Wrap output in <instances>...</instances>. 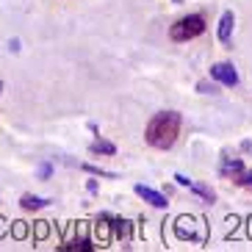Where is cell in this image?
Segmentation results:
<instances>
[{"instance_id":"6da1fadb","label":"cell","mask_w":252,"mask_h":252,"mask_svg":"<svg viewBox=\"0 0 252 252\" xmlns=\"http://www.w3.org/2000/svg\"><path fill=\"white\" fill-rule=\"evenodd\" d=\"M180 125H183V117L178 111H161L150 119L147 130H144V139H147L150 147L169 150L180 136Z\"/></svg>"},{"instance_id":"7a4b0ae2","label":"cell","mask_w":252,"mask_h":252,"mask_svg":"<svg viewBox=\"0 0 252 252\" xmlns=\"http://www.w3.org/2000/svg\"><path fill=\"white\" fill-rule=\"evenodd\" d=\"M175 236L183 241H194V244H205L208 241V227L197 216H178L175 219Z\"/></svg>"},{"instance_id":"3957f363","label":"cell","mask_w":252,"mask_h":252,"mask_svg":"<svg viewBox=\"0 0 252 252\" xmlns=\"http://www.w3.org/2000/svg\"><path fill=\"white\" fill-rule=\"evenodd\" d=\"M202 33H205V20H202V14H189L169 28L172 42H189V39H197Z\"/></svg>"},{"instance_id":"277c9868","label":"cell","mask_w":252,"mask_h":252,"mask_svg":"<svg viewBox=\"0 0 252 252\" xmlns=\"http://www.w3.org/2000/svg\"><path fill=\"white\" fill-rule=\"evenodd\" d=\"M211 78H214L216 83H222V86H238V72L233 64H227V61H219V64H214L211 67Z\"/></svg>"},{"instance_id":"5b68a950","label":"cell","mask_w":252,"mask_h":252,"mask_svg":"<svg viewBox=\"0 0 252 252\" xmlns=\"http://www.w3.org/2000/svg\"><path fill=\"white\" fill-rule=\"evenodd\" d=\"M136 194H139L144 202H150L153 208H161V211H166V205H169V200H163V194H158L156 189H150V186H136Z\"/></svg>"},{"instance_id":"8992f818","label":"cell","mask_w":252,"mask_h":252,"mask_svg":"<svg viewBox=\"0 0 252 252\" xmlns=\"http://www.w3.org/2000/svg\"><path fill=\"white\" fill-rule=\"evenodd\" d=\"M233 28H236V17H233V11H224L222 17H219V42L222 45H230V39H233Z\"/></svg>"},{"instance_id":"52a82bcc","label":"cell","mask_w":252,"mask_h":252,"mask_svg":"<svg viewBox=\"0 0 252 252\" xmlns=\"http://www.w3.org/2000/svg\"><path fill=\"white\" fill-rule=\"evenodd\" d=\"M61 250H67V252H92L94 250V244H92L89 238L83 236V230H81V238H75V241H67V244H61Z\"/></svg>"},{"instance_id":"ba28073f","label":"cell","mask_w":252,"mask_h":252,"mask_svg":"<svg viewBox=\"0 0 252 252\" xmlns=\"http://www.w3.org/2000/svg\"><path fill=\"white\" fill-rule=\"evenodd\" d=\"M111 230H114V236L119 238V241H130V222L127 219H111Z\"/></svg>"},{"instance_id":"9c48e42d","label":"cell","mask_w":252,"mask_h":252,"mask_svg":"<svg viewBox=\"0 0 252 252\" xmlns=\"http://www.w3.org/2000/svg\"><path fill=\"white\" fill-rule=\"evenodd\" d=\"M20 205H23L25 211H39V208H47V205H50V200H45V197H36V194H23Z\"/></svg>"},{"instance_id":"30bf717a","label":"cell","mask_w":252,"mask_h":252,"mask_svg":"<svg viewBox=\"0 0 252 252\" xmlns=\"http://www.w3.org/2000/svg\"><path fill=\"white\" fill-rule=\"evenodd\" d=\"M224 175V178H238L241 172H244V163L241 161H230V158H224L222 161V169H219Z\"/></svg>"},{"instance_id":"8fae6325","label":"cell","mask_w":252,"mask_h":252,"mask_svg":"<svg viewBox=\"0 0 252 252\" xmlns=\"http://www.w3.org/2000/svg\"><path fill=\"white\" fill-rule=\"evenodd\" d=\"M92 153H97V156H114L117 153V147H114L111 141H105V139H97V141H92Z\"/></svg>"},{"instance_id":"7c38bea8","label":"cell","mask_w":252,"mask_h":252,"mask_svg":"<svg viewBox=\"0 0 252 252\" xmlns=\"http://www.w3.org/2000/svg\"><path fill=\"white\" fill-rule=\"evenodd\" d=\"M189 189H191L194 194H200V197H202V200L208 202V205H211V202H216L214 191H211V189H208V186H202V183H191V186H189Z\"/></svg>"},{"instance_id":"4fadbf2b","label":"cell","mask_w":252,"mask_h":252,"mask_svg":"<svg viewBox=\"0 0 252 252\" xmlns=\"http://www.w3.org/2000/svg\"><path fill=\"white\" fill-rule=\"evenodd\" d=\"M11 236H14L17 241L28 238V224H25V222H14V224H11Z\"/></svg>"},{"instance_id":"5bb4252c","label":"cell","mask_w":252,"mask_h":252,"mask_svg":"<svg viewBox=\"0 0 252 252\" xmlns=\"http://www.w3.org/2000/svg\"><path fill=\"white\" fill-rule=\"evenodd\" d=\"M236 180H238V186H244V189H252V172H247V169H244Z\"/></svg>"},{"instance_id":"9a60e30c","label":"cell","mask_w":252,"mask_h":252,"mask_svg":"<svg viewBox=\"0 0 252 252\" xmlns=\"http://www.w3.org/2000/svg\"><path fill=\"white\" fill-rule=\"evenodd\" d=\"M47 233H50V227H47L45 222H39V224H36V238L42 241V238H47Z\"/></svg>"},{"instance_id":"2e32d148","label":"cell","mask_w":252,"mask_h":252,"mask_svg":"<svg viewBox=\"0 0 252 252\" xmlns=\"http://www.w3.org/2000/svg\"><path fill=\"white\" fill-rule=\"evenodd\" d=\"M197 89H200L202 94H208V92H211V94H216V89H214V86H211L208 81H200V83H197Z\"/></svg>"},{"instance_id":"e0dca14e","label":"cell","mask_w":252,"mask_h":252,"mask_svg":"<svg viewBox=\"0 0 252 252\" xmlns=\"http://www.w3.org/2000/svg\"><path fill=\"white\" fill-rule=\"evenodd\" d=\"M6 236H8V222L0 216V238H6Z\"/></svg>"},{"instance_id":"ac0fdd59","label":"cell","mask_w":252,"mask_h":252,"mask_svg":"<svg viewBox=\"0 0 252 252\" xmlns=\"http://www.w3.org/2000/svg\"><path fill=\"white\" fill-rule=\"evenodd\" d=\"M175 180H178L180 186H186V189H189V186H191V180L186 178V175H175Z\"/></svg>"},{"instance_id":"d6986e66","label":"cell","mask_w":252,"mask_h":252,"mask_svg":"<svg viewBox=\"0 0 252 252\" xmlns=\"http://www.w3.org/2000/svg\"><path fill=\"white\" fill-rule=\"evenodd\" d=\"M247 236H250V238H252V214H250V216H247Z\"/></svg>"},{"instance_id":"ffe728a7","label":"cell","mask_w":252,"mask_h":252,"mask_svg":"<svg viewBox=\"0 0 252 252\" xmlns=\"http://www.w3.org/2000/svg\"><path fill=\"white\" fill-rule=\"evenodd\" d=\"M39 175H42V180H45L47 175H50V163H45V166H42V172H39Z\"/></svg>"},{"instance_id":"44dd1931","label":"cell","mask_w":252,"mask_h":252,"mask_svg":"<svg viewBox=\"0 0 252 252\" xmlns=\"http://www.w3.org/2000/svg\"><path fill=\"white\" fill-rule=\"evenodd\" d=\"M241 150H244V153H252V141H241Z\"/></svg>"},{"instance_id":"7402d4cb","label":"cell","mask_w":252,"mask_h":252,"mask_svg":"<svg viewBox=\"0 0 252 252\" xmlns=\"http://www.w3.org/2000/svg\"><path fill=\"white\" fill-rule=\"evenodd\" d=\"M0 92H3V83H0Z\"/></svg>"},{"instance_id":"603a6c76","label":"cell","mask_w":252,"mask_h":252,"mask_svg":"<svg viewBox=\"0 0 252 252\" xmlns=\"http://www.w3.org/2000/svg\"><path fill=\"white\" fill-rule=\"evenodd\" d=\"M172 3H180V0H172Z\"/></svg>"}]
</instances>
